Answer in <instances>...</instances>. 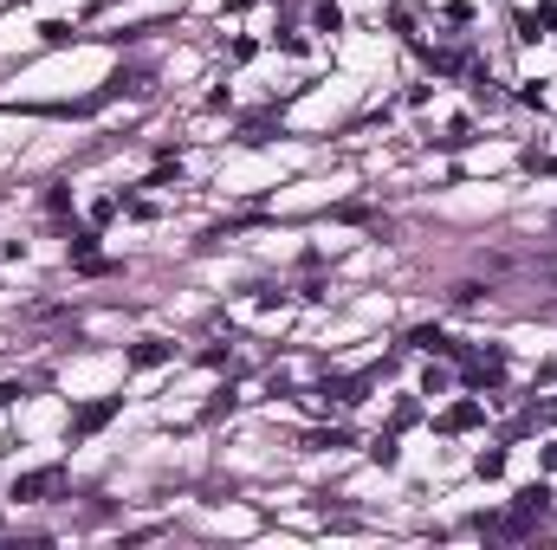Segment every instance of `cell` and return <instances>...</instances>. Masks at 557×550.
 <instances>
[{
	"instance_id": "obj_1",
	"label": "cell",
	"mask_w": 557,
	"mask_h": 550,
	"mask_svg": "<svg viewBox=\"0 0 557 550\" xmlns=\"http://www.w3.org/2000/svg\"><path fill=\"white\" fill-rule=\"evenodd\" d=\"M117 408H123V395H98V401H85L79 415H72V441H91L98 428H110V421H117Z\"/></svg>"
},
{
	"instance_id": "obj_2",
	"label": "cell",
	"mask_w": 557,
	"mask_h": 550,
	"mask_svg": "<svg viewBox=\"0 0 557 550\" xmlns=\"http://www.w3.org/2000/svg\"><path fill=\"white\" fill-rule=\"evenodd\" d=\"M370 382H376V369H370V376H324V382L311 389V401H343V408H357V401L370 395Z\"/></svg>"
},
{
	"instance_id": "obj_3",
	"label": "cell",
	"mask_w": 557,
	"mask_h": 550,
	"mask_svg": "<svg viewBox=\"0 0 557 550\" xmlns=\"http://www.w3.org/2000/svg\"><path fill=\"white\" fill-rule=\"evenodd\" d=\"M58 486H65V466H39V472H20V479H14V499H20V505H39V499H52Z\"/></svg>"
},
{
	"instance_id": "obj_4",
	"label": "cell",
	"mask_w": 557,
	"mask_h": 550,
	"mask_svg": "<svg viewBox=\"0 0 557 550\" xmlns=\"http://www.w3.org/2000/svg\"><path fill=\"white\" fill-rule=\"evenodd\" d=\"M467 382H473V389H499V382H506V350L467 357Z\"/></svg>"
},
{
	"instance_id": "obj_5",
	"label": "cell",
	"mask_w": 557,
	"mask_h": 550,
	"mask_svg": "<svg viewBox=\"0 0 557 550\" xmlns=\"http://www.w3.org/2000/svg\"><path fill=\"white\" fill-rule=\"evenodd\" d=\"M169 357H175V343H163V337L130 343V369H156V363H169Z\"/></svg>"
},
{
	"instance_id": "obj_6",
	"label": "cell",
	"mask_w": 557,
	"mask_h": 550,
	"mask_svg": "<svg viewBox=\"0 0 557 550\" xmlns=\"http://www.w3.org/2000/svg\"><path fill=\"white\" fill-rule=\"evenodd\" d=\"M408 343H415V350H428V357H460V343H454L441 324H422V330H415Z\"/></svg>"
},
{
	"instance_id": "obj_7",
	"label": "cell",
	"mask_w": 557,
	"mask_h": 550,
	"mask_svg": "<svg viewBox=\"0 0 557 550\" xmlns=\"http://www.w3.org/2000/svg\"><path fill=\"white\" fill-rule=\"evenodd\" d=\"M479 421H486V408H479V401H454L447 415H441L447 434H467V428H479Z\"/></svg>"
},
{
	"instance_id": "obj_8",
	"label": "cell",
	"mask_w": 557,
	"mask_h": 550,
	"mask_svg": "<svg viewBox=\"0 0 557 550\" xmlns=\"http://www.w3.org/2000/svg\"><path fill=\"white\" fill-rule=\"evenodd\" d=\"M512 505H519V512H531V518H544V512H551V486L538 479V486H525V493H519Z\"/></svg>"
},
{
	"instance_id": "obj_9",
	"label": "cell",
	"mask_w": 557,
	"mask_h": 550,
	"mask_svg": "<svg viewBox=\"0 0 557 550\" xmlns=\"http://www.w3.org/2000/svg\"><path fill=\"white\" fill-rule=\"evenodd\" d=\"M311 26H318V33H343V7H331V0H318V7H311Z\"/></svg>"
},
{
	"instance_id": "obj_10",
	"label": "cell",
	"mask_w": 557,
	"mask_h": 550,
	"mask_svg": "<svg viewBox=\"0 0 557 550\" xmlns=\"http://www.w3.org/2000/svg\"><path fill=\"white\" fill-rule=\"evenodd\" d=\"M473 472H479V479H499V472H506V447H486V453L473 460Z\"/></svg>"
},
{
	"instance_id": "obj_11",
	"label": "cell",
	"mask_w": 557,
	"mask_h": 550,
	"mask_svg": "<svg viewBox=\"0 0 557 550\" xmlns=\"http://www.w3.org/2000/svg\"><path fill=\"white\" fill-rule=\"evenodd\" d=\"M370 460H376V466H383V472H389V466H395V460H402V453H395V434H383V441H370Z\"/></svg>"
},
{
	"instance_id": "obj_12",
	"label": "cell",
	"mask_w": 557,
	"mask_h": 550,
	"mask_svg": "<svg viewBox=\"0 0 557 550\" xmlns=\"http://www.w3.org/2000/svg\"><path fill=\"white\" fill-rule=\"evenodd\" d=\"M39 33H46V46H72V26H65V20H46Z\"/></svg>"
},
{
	"instance_id": "obj_13",
	"label": "cell",
	"mask_w": 557,
	"mask_h": 550,
	"mask_svg": "<svg viewBox=\"0 0 557 550\" xmlns=\"http://www.w3.org/2000/svg\"><path fill=\"white\" fill-rule=\"evenodd\" d=\"M422 395H447V369H428L422 376Z\"/></svg>"
},
{
	"instance_id": "obj_14",
	"label": "cell",
	"mask_w": 557,
	"mask_h": 550,
	"mask_svg": "<svg viewBox=\"0 0 557 550\" xmlns=\"http://www.w3.org/2000/svg\"><path fill=\"white\" fill-rule=\"evenodd\" d=\"M531 20H538V26H544V33H557V0H544V7H538V14H531Z\"/></svg>"
}]
</instances>
